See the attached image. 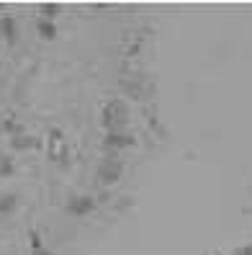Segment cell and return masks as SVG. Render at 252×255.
<instances>
[{"label": "cell", "instance_id": "obj_13", "mask_svg": "<svg viewBox=\"0 0 252 255\" xmlns=\"http://www.w3.org/2000/svg\"><path fill=\"white\" fill-rule=\"evenodd\" d=\"M0 134H3V124H0Z\"/></svg>", "mask_w": 252, "mask_h": 255}, {"label": "cell", "instance_id": "obj_8", "mask_svg": "<svg viewBox=\"0 0 252 255\" xmlns=\"http://www.w3.org/2000/svg\"><path fill=\"white\" fill-rule=\"evenodd\" d=\"M39 10H41V18L52 21L54 16H59V10H62V5H59V3H41V5H39Z\"/></svg>", "mask_w": 252, "mask_h": 255}, {"label": "cell", "instance_id": "obj_11", "mask_svg": "<svg viewBox=\"0 0 252 255\" xmlns=\"http://www.w3.org/2000/svg\"><path fill=\"white\" fill-rule=\"evenodd\" d=\"M31 255H54V253L47 250V248H39V250H31Z\"/></svg>", "mask_w": 252, "mask_h": 255}, {"label": "cell", "instance_id": "obj_7", "mask_svg": "<svg viewBox=\"0 0 252 255\" xmlns=\"http://www.w3.org/2000/svg\"><path fill=\"white\" fill-rule=\"evenodd\" d=\"M36 31H39V36H41V39H47V41L57 39V26H54V21L39 18V23H36Z\"/></svg>", "mask_w": 252, "mask_h": 255}, {"label": "cell", "instance_id": "obj_9", "mask_svg": "<svg viewBox=\"0 0 252 255\" xmlns=\"http://www.w3.org/2000/svg\"><path fill=\"white\" fill-rule=\"evenodd\" d=\"M10 147H13V149L34 147V139H28V134H18V137H10Z\"/></svg>", "mask_w": 252, "mask_h": 255}, {"label": "cell", "instance_id": "obj_1", "mask_svg": "<svg viewBox=\"0 0 252 255\" xmlns=\"http://www.w3.org/2000/svg\"><path fill=\"white\" fill-rule=\"evenodd\" d=\"M100 124H103V129H106V134L126 131V124H129V103L121 101V98H111L106 106H103Z\"/></svg>", "mask_w": 252, "mask_h": 255}, {"label": "cell", "instance_id": "obj_10", "mask_svg": "<svg viewBox=\"0 0 252 255\" xmlns=\"http://www.w3.org/2000/svg\"><path fill=\"white\" fill-rule=\"evenodd\" d=\"M8 175H13V160L5 152H0V178H8Z\"/></svg>", "mask_w": 252, "mask_h": 255}, {"label": "cell", "instance_id": "obj_5", "mask_svg": "<svg viewBox=\"0 0 252 255\" xmlns=\"http://www.w3.org/2000/svg\"><path fill=\"white\" fill-rule=\"evenodd\" d=\"M0 36L8 41V47L18 44V23L13 16H0Z\"/></svg>", "mask_w": 252, "mask_h": 255}, {"label": "cell", "instance_id": "obj_4", "mask_svg": "<svg viewBox=\"0 0 252 255\" xmlns=\"http://www.w3.org/2000/svg\"><path fill=\"white\" fill-rule=\"evenodd\" d=\"M65 209H67V214H72V217H85V214H90L95 209V199L85 196V193H78V196H70Z\"/></svg>", "mask_w": 252, "mask_h": 255}, {"label": "cell", "instance_id": "obj_2", "mask_svg": "<svg viewBox=\"0 0 252 255\" xmlns=\"http://www.w3.org/2000/svg\"><path fill=\"white\" fill-rule=\"evenodd\" d=\"M121 173H124V160L118 157V155H106V157L100 160V165H98V181L106 183V186L118 183Z\"/></svg>", "mask_w": 252, "mask_h": 255}, {"label": "cell", "instance_id": "obj_6", "mask_svg": "<svg viewBox=\"0 0 252 255\" xmlns=\"http://www.w3.org/2000/svg\"><path fill=\"white\" fill-rule=\"evenodd\" d=\"M18 209V193H5L0 196V217H8Z\"/></svg>", "mask_w": 252, "mask_h": 255}, {"label": "cell", "instance_id": "obj_12", "mask_svg": "<svg viewBox=\"0 0 252 255\" xmlns=\"http://www.w3.org/2000/svg\"><path fill=\"white\" fill-rule=\"evenodd\" d=\"M240 255H252V245H247V248H242V250H240Z\"/></svg>", "mask_w": 252, "mask_h": 255}, {"label": "cell", "instance_id": "obj_3", "mask_svg": "<svg viewBox=\"0 0 252 255\" xmlns=\"http://www.w3.org/2000/svg\"><path fill=\"white\" fill-rule=\"evenodd\" d=\"M134 144H137V139L131 137L129 131H113V134H106V137H103V149H106V155H118L121 149H129Z\"/></svg>", "mask_w": 252, "mask_h": 255}]
</instances>
